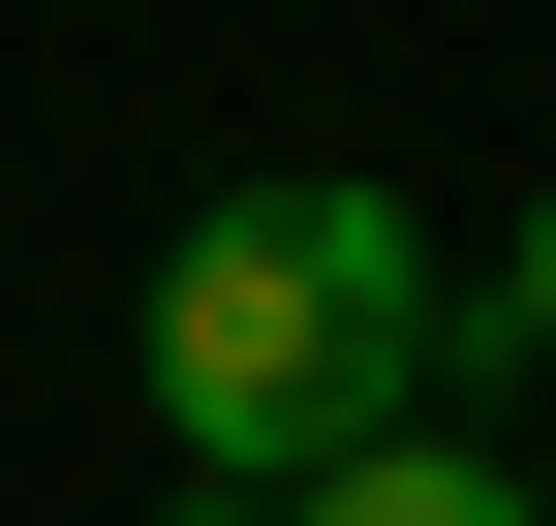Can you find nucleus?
I'll use <instances>...</instances> for the list:
<instances>
[{"label": "nucleus", "mask_w": 556, "mask_h": 526, "mask_svg": "<svg viewBox=\"0 0 556 526\" xmlns=\"http://www.w3.org/2000/svg\"><path fill=\"white\" fill-rule=\"evenodd\" d=\"M433 341H464V279H433L402 186H217V217L155 248V310H124L155 434H186V465H248V496L371 465V434L433 403Z\"/></svg>", "instance_id": "obj_1"}, {"label": "nucleus", "mask_w": 556, "mask_h": 526, "mask_svg": "<svg viewBox=\"0 0 556 526\" xmlns=\"http://www.w3.org/2000/svg\"><path fill=\"white\" fill-rule=\"evenodd\" d=\"M278 526H556V496L495 465V434H371V465H309Z\"/></svg>", "instance_id": "obj_2"}, {"label": "nucleus", "mask_w": 556, "mask_h": 526, "mask_svg": "<svg viewBox=\"0 0 556 526\" xmlns=\"http://www.w3.org/2000/svg\"><path fill=\"white\" fill-rule=\"evenodd\" d=\"M433 372H556V186H526V248H495V279H464V341Z\"/></svg>", "instance_id": "obj_3"}, {"label": "nucleus", "mask_w": 556, "mask_h": 526, "mask_svg": "<svg viewBox=\"0 0 556 526\" xmlns=\"http://www.w3.org/2000/svg\"><path fill=\"white\" fill-rule=\"evenodd\" d=\"M155 526H278V496H248V465H186V496H155Z\"/></svg>", "instance_id": "obj_4"}]
</instances>
